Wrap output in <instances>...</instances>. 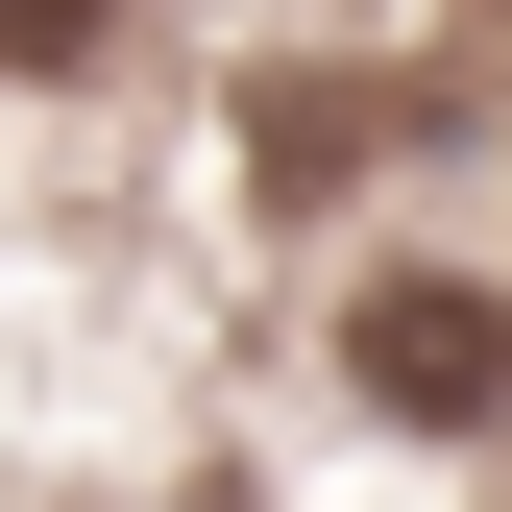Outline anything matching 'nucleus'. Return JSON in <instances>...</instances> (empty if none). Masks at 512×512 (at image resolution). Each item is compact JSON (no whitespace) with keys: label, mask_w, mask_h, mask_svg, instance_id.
<instances>
[{"label":"nucleus","mask_w":512,"mask_h":512,"mask_svg":"<svg viewBox=\"0 0 512 512\" xmlns=\"http://www.w3.org/2000/svg\"><path fill=\"white\" fill-rule=\"evenodd\" d=\"M366 391L391 415H512V317L488 293H366Z\"/></svg>","instance_id":"obj_1"}]
</instances>
